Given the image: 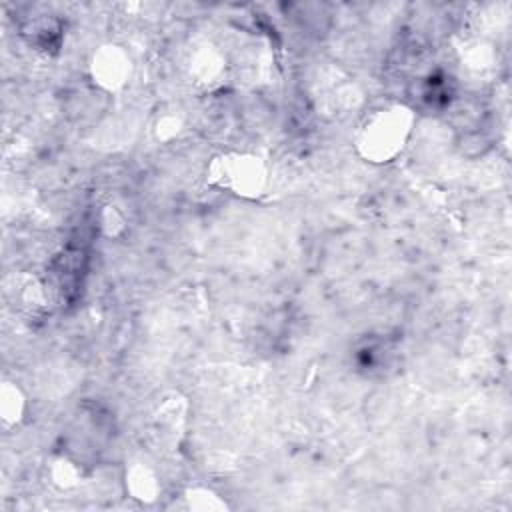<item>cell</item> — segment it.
<instances>
[{
    "label": "cell",
    "instance_id": "cell-1",
    "mask_svg": "<svg viewBox=\"0 0 512 512\" xmlns=\"http://www.w3.org/2000/svg\"><path fill=\"white\" fill-rule=\"evenodd\" d=\"M398 112H400L398 108L384 110L366 128L364 144L370 146L372 154L388 158L392 152L398 150V140L402 142V134H404V118Z\"/></svg>",
    "mask_w": 512,
    "mask_h": 512
}]
</instances>
